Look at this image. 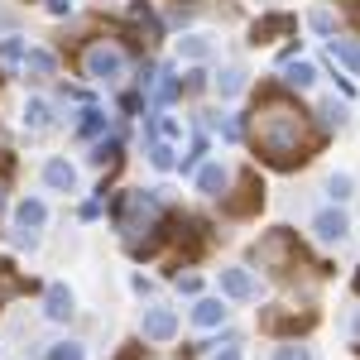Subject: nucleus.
<instances>
[{"label":"nucleus","instance_id":"nucleus-1","mask_svg":"<svg viewBox=\"0 0 360 360\" xmlns=\"http://www.w3.org/2000/svg\"><path fill=\"white\" fill-rule=\"evenodd\" d=\"M317 139L307 130V115L283 96V91H264L255 106V149L264 154V164L274 168H293L307 159Z\"/></svg>","mask_w":360,"mask_h":360},{"label":"nucleus","instance_id":"nucleus-2","mask_svg":"<svg viewBox=\"0 0 360 360\" xmlns=\"http://www.w3.org/2000/svg\"><path fill=\"white\" fill-rule=\"evenodd\" d=\"M115 226L125 245H135L139 231H159V193H125L115 202Z\"/></svg>","mask_w":360,"mask_h":360},{"label":"nucleus","instance_id":"nucleus-3","mask_svg":"<svg viewBox=\"0 0 360 360\" xmlns=\"http://www.w3.org/2000/svg\"><path fill=\"white\" fill-rule=\"evenodd\" d=\"M255 259H259L269 274H288V269H293V259H303L298 236H293V231H269V236L255 245Z\"/></svg>","mask_w":360,"mask_h":360},{"label":"nucleus","instance_id":"nucleus-4","mask_svg":"<svg viewBox=\"0 0 360 360\" xmlns=\"http://www.w3.org/2000/svg\"><path fill=\"white\" fill-rule=\"evenodd\" d=\"M221 207H226V217H255V212L264 207V183H259L255 173H245V178L236 183V193L221 197Z\"/></svg>","mask_w":360,"mask_h":360},{"label":"nucleus","instance_id":"nucleus-5","mask_svg":"<svg viewBox=\"0 0 360 360\" xmlns=\"http://www.w3.org/2000/svg\"><path fill=\"white\" fill-rule=\"evenodd\" d=\"M49 221V207L39 202V197H25L20 207H15V245H34L39 240V231Z\"/></svg>","mask_w":360,"mask_h":360},{"label":"nucleus","instance_id":"nucleus-6","mask_svg":"<svg viewBox=\"0 0 360 360\" xmlns=\"http://www.w3.org/2000/svg\"><path fill=\"white\" fill-rule=\"evenodd\" d=\"M86 77H96V82H115V77H125V53L111 49V44L86 49Z\"/></svg>","mask_w":360,"mask_h":360},{"label":"nucleus","instance_id":"nucleus-7","mask_svg":"<svg viewBox=\"0 0 360 360\" xmlns=\"http://www.w3.org/2000/svg\"><path fill=\"white\" fill-rule=\"evenodd\" d=\"M317 317L312 312H283V307H269V312H259V327L269 336H298V332H307Z\"/></svg>","mask_w":360,"mask_h":360},{"label":"nucleus","instance_id":"nucleus-8","mask_svg":"<svg viewBox=\"0 0 360 360\" xmlns=\"http://www.w3.org/2000/svg\"><path fill=\"white\" fill-rule=\"evenodd\" d=\"M173 245L183 250L188 259H197L207 250V226L197 221V217H173Z\"/></svg>","mask_w":360,"mask_h":360},{"label":"nucleus","instance_id":"nucleus-9","mask_svg":"<svg viewBox=\"0 0 360 360\" xmlns=\"http://www.w3.org/2000/svg\"><path fill=\"white\" fill-rule=\"evenodd\" d=\"M312 231H317V240L341 245V240H346V231H351V221H346V212H341V207H327V212H317V217H312Z\"/></svg>","mask_w":360,"mask_h":360},{"label":"nucleus","instance_id":"nucleus-10","mask_svg":"<svg viewBox=\"0 0 360 360\" xmlns=\"http://www.w3.org/2000/svg\"><path fill=\"white\" fill-rule=\"evenodd\" d=\"M178 332V312L173 307H149L144 312V341H173Z\"/></svg>","mask_w":360,"mask_h":360},{"label":"nucleus","instance_id":"nucleus-11","mask_svg":"<svg viewBox=\"0 0 360 360\" xmlns=\"http://www.w3.org/2000/svg\"><path fill=\"white\" fill-rule=\"evenodd\" d=\"M293 25H298L293 15H259L255 29H250V39H255V44H274L278 34H293Z\"/></svg>","mask_w":360,"mask_h":360},{"label":"nucleus","instance_id":"nucleus-12","mask_svg":"<svg viewBox=\"0 0 360 360\" xmlns=\"http://www.w3.org/2000/svg\"><path fill=\"white\" fill-rule=\"evenodd\" d=\"M72 312H77V307H72V288H68V283H53V288L44 293V317H49V322H68Z\"/></svg>","mask_w":360,"mask_h":360},{"label":"nucleus","instance_id":"nucleus-13","mask_svg":"<svg viewBox=\"0 0 360 360\" xmlns=\"http://www.w3.org/2000/svg\"><path fill=\"white\" fill-rule=\"evenodd\" d=\"M44 183H49L53 193H72V188H77V168L68 164V159H49V164H44Z\"/></svg>","mask_w":360,"mask_h":360},{"label":"nucleus","instance_id":"nucleus-14","mask_svg":"<svg viewBox=\"0 0 360 360\" xmlns=\"http://www.w3.org/2000/svg\"><path fill=\"white\" fill-rule=\"evenodd\" d=\"M221 293L236 298V303L255 298V278H250V269H221Z\"/></svg>","mask_w":360,"mask_h":360},{"label":"nucleus","instance_id":"nucleus-15","mask_svg":"<svg viewBox=\"0 0 360 360\" xmlns=\"http://www.w3.org/2000/svg\"><path fill=\"white\" fill-rule=\"evenodd\" d=\"M20 72H25V77H34V82H44V77H53V72H58V58L49 53V49H29Z\"/></svg>","mask_w":360,"mask_h":360},{"label":"nucleus","instance_id":"nucleus-16","mask_svg":"<svg viewBox=\"0 0 360 360\" xmlns=\"http://www.w3.org/2000/svg\"><path fill=\"white\" fill-rule=\"evenodd\" d=\"M226 183H231V173H226L221 164H202V168H197V188H202L207 197H221Z\"/></svg>","mask_w":360,"mask_h":360},{"label":"nucleus","instance_id":"nucleus-17","mask_svg":"<svg viewBox=\"0 0 360 360\" xmlns=\"http://www.w3.org/2000/svg\"><path fill=\"white\" fill-rule=\"evenodd\" d=\"M283 82L303 91V86L317 82V68H312V63H303V58H288V63H283Z\"/></svg>","mask_w":360,"mask_h":360},{"label":"nucleus","instance_id":"nucleus-18","mask_svg":"<svg viewBox=\"0 0 360 360\" xmlns=\"http://www.w3.org/2000/svg\"><path fill=\"white\" fill-rule=\"evenodd\" d=\"M25 125L29 130H49V125H53V106H49L44 96H29L25 101Z\"/></svg>","mask_w":360,"mask_h":360},{"label":"nucleus","instance_id":"nucleus-19","mask_svg":"<svg viewBox=\"0 0 360 360\" xmlns=\"http://www.w3.org/2000/svg\"><path fill=\"white\" fill-rule=\"evenodd\" d=\"M193 322L197 327H221L226 322V303L221 298H202V303L193 307Z\"/></svg>","mask_w":360,"mask_h":360},{"label":"nucleus","instance_id":"nucleus-20","mask_svg":"<svg viewBox=\"0 0 360 360\" xmlns=\"http://www.w3.org/2000/svg\"><path fill=\"white\" fill-rule=\"evenodd\" d=\"M327 53H332V63H341V68L360 72V49L351 44V39H332V44H327Z\"/></svg>","mask_w":360,"mask_h":360},{"label":"nucleus","instance_id":"nucleus-21","mask_svg":"<svg viewBox=\"0 0 360 360\" xmlns=\"http://www.w3.org/2000/svg\"><path fill=\"white\" fill-rule=\"evenodd\" d=\"M25 39H20V34H10V39H0V63H5V68H25Z\"/></svg>","mask_w":360,"mask_h":360},{"label":"nucleus","instance_id":"nucleus-22","mask_svg":"<svg viewBox=\"0 0 360 360\" xmlns=\"http://www.w3.org/2000/svg\"><path fill=\"white\" fill-rule=\"evenodd\" d=\"M178 53L188 58V63H202V58L212 53V44H207L202 34H183V39H178Z\"/></svg>","mask_w":360,"mask_h":360},{"label":"nucleus","instance_id":"nucleus-23","mask_svg":"<svg viewBox=\"0 0 360 360\" xmlns=\"http://www.w3.org/2000/svg\"><path fill=\"white\" fill-rule=\"evenodd\" d=\"M149 164L159 168V173H168V168L178 164L173 159V139H149Z\"/></svg>","mask_w":360,"mask_h":360},{"label":"nucleus","instance_id":"nucleus-24","mask_svg":"<svg viewBox=\"0 0 360 360\" xmlns=\"http://www.w3.org/2000/svg\"><path fill=\"white\" fill-rule=\"evenodd\" d=\"M217 91H221L226 101H231V96H240V91H245V72H240V68H226L221 77H217Z\"/></svg>","mask_w":360,"mask_h":360},{"label":"nucleus","instance_id":"nucleus-25","mask_svg":"<svg viewBox=\"0 0 360 360\" xmlns=\"http://www.w3.org/2000/svg\"><path fill=\"white\" fill-rule=\"evenodd\" d=\"M20 288H25V283H20V274H15V264H10V259H0V303H5V298H15Z\"/></svg>","mask_w":360,"mask_h":360},{"label":"nucleus","instance_id":"nucleus-26","mask_svg":"<svg viewBox=\"0 0 360 360\" xmlns=\"http://www.w3.org/2000/svg\"><path fill=\"white\" fill-rule=\"evenodd\" d=\"M101 130H106V115L96 111V106H86V111H82V120H77V135H82V139H91V135H101Z\"/></svg>","mask_w":360,"mask_h":360},{"label":"nucleus","instance_id":"nucleus-27","mask_svg":"<svg viewBox=\"0 0 360 360\" xmlns=\"http://www.w3.org/2000/svg\"><path fill=\"white\" fill-rule=\"evenodd\" d=\"M178 86H183V82H178V77L164 68V72H159V82H154V101H159V106H168V101L178 96Z\"/></svg>","mask_w":360,"mask_h":360},{"label":"nucleus","instance_id":"nucleus-28","mask_svg":"<svg viewBox=\"0 0 360 360\" xmlns=\"http://www.w3.org/2000/svg\"><path fill=\"white\" fill-rule=\"evenodd\" d=\"M202 159H207V139L193 135V144H188V154H183V173H193V168H202Z\"/></svg>","mask_w":360,"mask_h":360},{"label":"nucleus","instance_id":"nucleus-29","mask_svg":"<svg viewBox=\"0 0 360 360\" xmlns=\"http://www.w3.org/2000/svg\"><path fill=\"white\" fill-rule=\"evenodd\" d=\"M115 159H120V139H101V144H96V154H91V164H101V168H106V164H115Z\"/></svg>","mask_w":360,"mask_h":360},{"label":"nucleus","instance_id":"nucleus-30","mask_svg":"<svg viewBox=\"0 0 360 360\" xmlns=\"http://www.w3.org/2000/svg\"><path fill=\"white\" fill-rule=\"evenodd\" d=\"M327 193H332V202H346L351 197V173H332L327 178Z\"/></svg>","mask_w":360,"mask_h":360},{"label":"nucleus","instance_id":"nucleus-31","mask_svg":"<svg viewBox=\"0 0 360 360\" xmlns=\"http://www.w3.org/2000/svg\"><path fill=\"white\" fill-rule=\"evenodd\" d=\"M49 360H86V351L77 346V341H58L53 351H49Z\"/></svg>","mask_w":360,"mask_h":360},{"label":"nucleus","instance_id":"nucleus-32","mask_svg":"<svg viewBox=\"0 0 360 360\" xmlns=\"http://www.w3.org/2000/svg\"><path fill=\"white\" fill-rule=\"evenodd\" d=\"M307 25L317 29V34H336V20H332V10H312V15H307Z\"/></svg>","mask_w":360,"mask_h":360},{"label":"nucleus","instance_id":"nucleus-33","mask_svg":"<svg viewBox=\"0 0 360 360\" xmlns=\"http://www.w3.org/2000/svg\"><path fill=\"white\" fill-rule=\"evenodd\" d=\"M212 125H217V130H221V139H240V120H236V115H212Z\"/></svg>","mask_w":360,"mask_h":360},{"label":"nucleus","instance_id":"nucleus-34","mask_svg":"<svg viewBox=\"0 0 360 360\" xmlns=\"http://www.w3.org/2000/svg\"><path fill=\"white\" fill-rule=\"evenodd\" d=\"M183 91H207V72H202V68H193V72L183 77Z\"/></svg>","mask_w":360,"mask_h":360},{"label":"nucleus","instance_id":"nucleus-35","mask_svg":"<svg viewBox=\"0 0 360 360\" xmlns=\"http://www.w3.org/2000/svg\"><path fill=\"white\" fill-rule=\"evenodd\" d=\"M274 360H312V356H307V346H278Z\"/></svg>","mask_w":360,"mask_h":360},{"label":"nucleus","instance_id":"nucleus-36","mask_svg":"<svg viewBox=\"0 0 360 360\" xmlns=\"http://www.w3.org/2000/svg\"><path fill=\"white\" fill-rule=\"evenodd\" d=\"M154 130H159V139H178V120H173V115H164Z\"/></svg>","mask_w":360,"mask_h":360},{"label":"nucleus","instance_id":"nucleus-37","mask_svg":"<svg viewBox=\"0 0 360 360\" xmlns=\"http://www.w3.org/2000/svg\"><path fill=\"white\" fill-rule=\"evenodd\" d=\"M178 288H183V293H188V298H193L197 288H202V278H197V274H178Z\"/></svg>","mask_w":360,"mask_h":360},{"label":"nucleus","instance_id":"nucleus-38","mask_svg":"<svg viewBox=\"0 0 360 360\" xmlns=\"http://www.w3.org/2000/svg\"><path fill=\"white\" fill-rule=\"evenodd\" d=\"M139 356H144V346H125V351H120L115 360H139Z\"/></svg>","mask_w":360,"mask_h":360},{"label":"nucleus","instance_id":"nucleus-39","mask_svg":"<svg viewBox=\"0 0 360 360\" xmlns=\"http://www.w3.org/2000/svg\"><path fill=\"white\" fill-rule=\"evenodd\" d=\"M212 360H240V351H236V346H226V351H217Z\"/></svg>","mask_w":360,"mask_h":360},{"label":"nucleus","instance_id":"nucleus-40","mask_svg":"<svg viewBox=\"0 0 360 360\" xmlns=\"http://www.w3.org/2000/svg\"><path fill=\"white\" fill-rule=\"evenodd\" d=\"M0 212H5V178H0Z\"/></svg>","mask_w":360,"mask_h":360},{"label":"nucleus","instance_id":"nucleus-41","mask_svg":"<svg viewBox=\"0 0 360 360\" xmlns=\"http://www.w3.org/2000/svg\"><path fill=\"white\" fill-rule=\"evenodd\" d=\"M341 5H351V10H360V0H341Z\"/></svg>","mask_w":360,"mask_h":360}]
</instances>
